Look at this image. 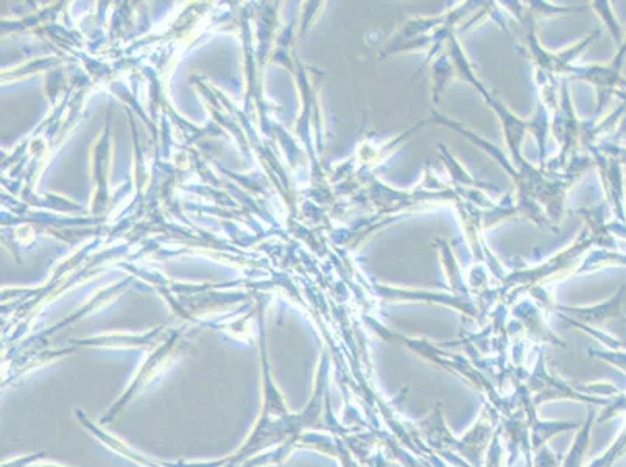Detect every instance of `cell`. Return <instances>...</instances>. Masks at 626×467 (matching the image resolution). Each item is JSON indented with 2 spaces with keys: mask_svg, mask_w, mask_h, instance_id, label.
<instances>
[{
  "mask_svg": "<svg viewBox=\"0 0 626 467\" xmlns=\"http://www.w3.org/2000/svg\"><path fill=\"white\" fill-rule=\"evenodd\" d=\"M416 425L424 433L429 444L435 443V441H449V443H444L437 447V450H440V452L446 453L447 450H452V452L460 453V455L466 457V460L472 464V467L482 466V453L485 452L486 446L491 441V435H493V422L489 419L488 408L483 411L479 422L469 430L466 438L461 439V441L452 438L451 432L447 430L440 404H437L429 418L418 422Z\"/></svg>",
  "mask_w": 626,
  "mask_h": 467,
  "instance_id": "1",
  "label": "cell"
},
{
  "mask_svg": "<svg viewBox=\"0 0 626 467\" xmlns=\"http://www.w3.org/2000/svg\"><path fill=\"white\" fill-rule=\"evenodd\" d=\"M525 387H527L528 393L535 394L532 401L536 407L542 402L550 401V399H572V401L584 402L588 405H606V407L612 404V401L605 399V397L592 396V394L586 393V391H594L595 385L575 388L566 380L555 379V377L550 376L546 371L542 357L536 366L535 373L525 383Z\"/></svg>",
  "mask_w": 626,
  "mask_h": 467,
  "instance_id": "2",
  "label": "cell"
},
{
  "mask_svg": "<svg viewBox=\"0 0 626 467\" xmlns=\"http://www.w3.org/2000/svg\"><path fill=\"white\" fill-rule=\"evenodd\" d=\"M594 418L595 410L594 407H591L588 410V419H586L584 425H581L580 430H578L577 436H575L574 439V444H572L569 452H567L566 458H564L561 467L583 466L584 458H586V453H588L589 443H591V430L592 424H594L595 421Z\"/></svg>",
  "mask_w": 626,
  "mask_h": 467,
  "instance_id": "3",
  "label": "cell"
},
{
  "mask_svg": "<svg viewBox=\"0 0 626 467\" xmlns=\"http://www.w3.org/2000/svg\"><path fill=\"white\" fill-rule=\"evenodd\" d=\"M560 457H556L555 453L549 447L542 446L535 452V466L533 467H561Z\"/></svg>",
  "mask_w": 626,
  "mask_h": 467,
  "instance_id": "4",
  "label": "cell"
}]
</instances>
